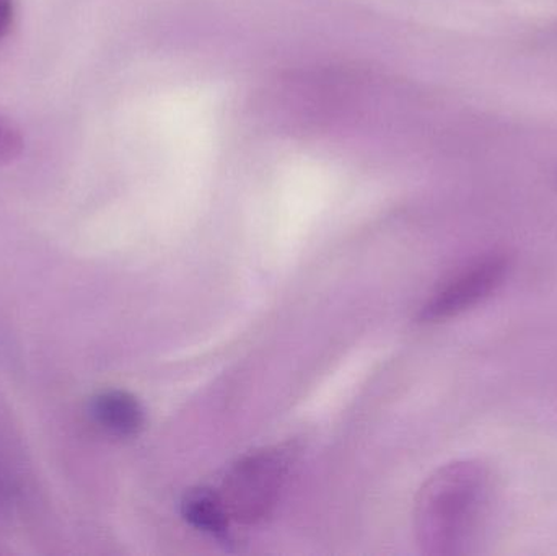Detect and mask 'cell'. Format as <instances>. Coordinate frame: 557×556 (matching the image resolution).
Listing matches in <instances>:
<instances>
[{"mask_svg":"<svg viewBox=\"0 0 557 556\" xmlns=\"http://www.w3.org/2000/svg\"><path fill=\"white\" fill-rule=\"evenodd\" d=\"M15 7V0H0V39L12 28Z\"/></svg>","mask_w":557,"mask_h":556,"instance_id":"52a82bcc","label":"cell"},{"mask_svg":"<svg viewBox=\"0 0 557 556\" xmlns=\"http://www.w3.org/2000/svg\"><path fill=\"white\" fill-rule=\"evenodd\" d=\"M491 470L476 460H458L434 473L416 505V532L428 555L473 551L493 508Z\"/></svg>","mask_w":557,"mask_h":556,"instance_id":"6da1fadb","label":"cell"},{"mask_svg":"<svg viewBox=\"0 0 557 556\" xmlns=\"http://www.w3.org/2000/svg\"><path fill=\"white\" fill-rule=\"evenodd\" d=\"M509 273V260L504 255H487L455 274L445 283L419 313L424 323L442 322L467 312L503 286Z\"/></svg>","mask_w":557,"mask_h":556,"instance_id":"3957f363","label":"cell"},{"mask_svg":"<svg viewBox=\"0 0 557 556\" xmlns=\"http://www.w3.org/2000/svg\"><path fill=\"white\" fill-rule=\"evenodd\" d=\"M182 508L186 521L198 531L206 532L212 538H224L228 534L231 516L218 493L211 490H196L186 495Z\"/></svg>","mask_w":557,"mask_h":556,"instance_id":"5b68a950","label":"cell"},{"mask_svg":"<svg viewBox=\"0 0 557 556\" xmlns=\"http://www.w3.org/2000/svg\"><path fill=\"white\" fill-rule=\"evenodd\" d=\"M90 413L95 423L111 436L133 437L144 427L143 405L129 392H100L91 398Z\"/></svg>","mask_w":557,"mask_h":556,"instance_id":"277c9868","label":"cell"},{"mask_svg":"<svg viewBox=\"0 0 557 556\" xmlns=\"http://www.w3.org/2000/svg\"><path fill=\"white\" fill-rule=\"evenodd\" d=\"M25 149V139L22 131L7 120L0 116V166L9 165L15 162Z\"/></svg>","mask_w":557,"mask_h":556,"instance_id":"8992f818","label":"cell"},{"mask_svg":"<svg viewBox=\"0 0 557 556\" xmlns=\"http://www.w3.org/2000/svg\"><path fill=\"white\" fill-rule=\"evenodd\" d=\"M284 454L264 450L245 457L228 473L221 498L231 521L257 524L276 505L285 475Z\"/></svg>","mask_w":557,"mask_h":556,"instance_id":"7a4b0ae2","label":"cell"}]
</instances>
